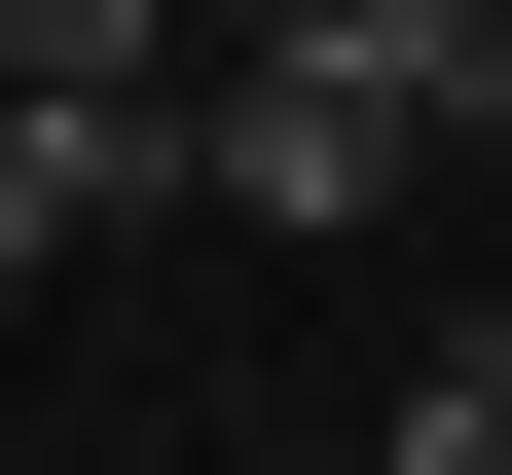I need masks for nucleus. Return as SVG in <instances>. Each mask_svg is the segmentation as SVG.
<instances>
[{"label":"nucleus","instance_id":"nucleus-3","mask_svg":"<svg viewBox=\"0 0 512 475\" xmlns=\"http://www.w3.org/2000/svg\"><path fill=\"white\" fill-rule=\"evenodd\" d=\"M403 475H512V293H476V329L403 366Z\"/></svg>","mask_w":512,"mask_h":475},{"label":"nucleus","instance_id":"nucleus-4","mask_svg":"<svg viewBox=\"0 0 512 475\" xmlns=\"http://www.w3.org/2000/svg\"><path fill=\"white\" fill-rule=\"evenodd\" d=\"M183 37H330V0H183Z\"/></svg>","mask_w":512,"mask_h":475},{"label":"nucleus","instance_id":"nucleus-2","mask_svg":"<svg viewBox=\"0 0 512 475\" xmlns=\"http://www.w3.org/2000/svg\"><path fill=\"white\" fill-rule=\"evenodd\" d=\"M147 37H183V0H0V74H37V110H147Z\"/></svg>","mask_w":512,"mask_h":475},{"label":"nucleus","instance_id":"nucleus-6","mask_svg":"<svg viewBox=\"0 0 512 475\" xmlns=\"http://www.w3.org/2000/svg\"><path fill=\"white\" fill-rule=\"evenodd\" d=\"M476 37H512V0H476Z\"/></svg>","mask_w":512,"mask_h":475},{"label":"nucleus","instance_id":"nucleus-5","mask_svg":"<svg viewBox=\"0 0 512 475\" xmlns=\"http://www.w3.org/2000/svg\"><path fill=\"white\" fill-rule=\"evenodd\" d=\"M439 147H476V183H512V74H476V110H439Z\"/></svg>","mask_w":512,"mask_h":475},{"label":"nucleus","instance_id":"nucleus-1","mask_svg":"<svg viewBox=\"0 0 512 475\" xmlns=\"http://www.w3.org/2000/svg\"><path fill=\"white\" fill-rule=\"evenodd\" d=\"M110 183H147V110H37V74H0V293H37V256L110 220Z\"/></svg>","mask_w":512,"mask_h":475}]
</instances>
